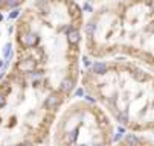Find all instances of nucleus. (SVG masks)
<instances>
[{
	"instance_id": "obj_8",
	"label": "nucleus",
	"mask_w": 154,
	"mask_h": 146,
	"mask_svg": "<svg viewBox=\"0 0 154 146\" xmlns=\"http://www.w3.org/2000/svg\"><path fill=\"white\" fill-rule=\"evenodd\" d=\"M11 54H12V46H11V43H8V44H5V47H3V56L11 58Z\"/></svg>"
},
{
	"instance_id": "obj_15",
	"label": "nucleus",
	"mask_w": 154,
	"mask_h": 146,
	"mask_svg": "<svg viewBox=\"0 0 154 146\" xmlns=\"http://www.w3.org/2000/svg\"><path fill=\"white\" fill-rule=\"evenodd\" d=\"M84 11H89V12H92V6H90L89 3H85V5H84Z\"/></svg>"
},
{
	"instance_id": "obj_19",
	"label": "nucleus",
	"mask_w": 154,
	"mask_h": 146,
	"mask_svg": "<svg viewBox=\"0 0 154 146\" xmlns=\"http://www.w3.org/2000/svg\"><path fill=\"white\" fill-rule=\"evenodd\" d=\"M85 101H89V102H95V99H93V97H90V96H85Z\"/></svg>"
},
{
	"instance_id": "obj_22",
	"label": "nucleus",
	"mask_w": 154,
	"mask_h": 146,
	"mask_svg": "<svg viewBox=\"0 0 154 146\" xmlns=\"http://www.w3.org/2000/svg\"><path fill=\"white\" fill-rule=\"evenodd\" d=\"M151 9L154 11V0H153V3H151Z\"/></svg>"
},
{
	"instance_id": "obj_1",
	"label": "nucleus",
	"mask_w": 154,
	"mask_h": 146,
	"mask_svg": "<svg viewBox=\"0 0 154 146\" xmlns=\"http://www.w3.org/2000/svg\"><path fill=\"white\" fill-rule=\"evenodd\" d=\"M38 43V35L37 34H26L24 35V44L26 46H29V47H32V46H35Z\"/></svg>"
},
{
	"instance_id": "obj_11",
	"label": "nucleus",
	"mask_w": 154,
	"mask_h": 146,
	"mask_svg": "<svg viewBox=\"0 0 154 146\" xmlns=\"http://www.w3.org/2000/svg\"><path fill=\"white\" fill-rule=\"evenodd\" d=\"M6 5H8L9 8H15V6L20 5V0H6Z\"/></svg>"
},
{
	"instance_id": "obj_13",
	"label": "nucleus",
	"mask_w": 154,
	"mask_h": 146,
	"mask_svg": "<svg viewBox=\"0 0 154 146\" xmlns=\"http://www.w3.org/2000/svg\"><path fill=\"white\" fill-rule=\"evenodd\" d=\"M119 120H120V122H127V120H128V116H127V113H125V114H120V116H119Z\"/></svg>"
},
{
	"instance_id": "obj_7",
	"label": "nucleus",
	"mask_w": 154,
	"mask_h": 146,
	"mask_svg": "<svg viewBox=\"0 0 154 146\" xmlns=\"http://www.w3.org/2000/svg\"><path fill=\"white\" fill-rule=\"evenodd\" d=\"M125 143H127V146H137V137L133 134H128L125 137Z\"/></svg>"
},
{
	"instance_id": "obj_14",
	"label": "nucleus",
	"mask_w": 154,
	"mask_h": 146,
	"mask_svg": "<svg viewBox=\"0 0 154 146\" xmlns=\"http://www.w3.org/2000/svg\"><path fill=\"white\" fill-rule=\"evenodd\" d=\"M75 138H76V134H75V132H70V134H69V140H70V142H73Z\"/></svg>"
},
{
	"instance_id": "obj_27",
	"label": "nucleus",
	"mask_w": 154,
	"mask_h": 146,
	"mask_svg": "<svg viewBox=\"0 0 154 146\" xmlns=\"http://www.w3.org/2000/svg\"><path fill=\"white\" fill-rule=\"evenodd\" d=\"M79 146H87V145H79Z\"/></svg>"
},
{
	"instance_id": "obj_5",
	"label": "nucleus",
	"mask_w": 154,
	"mask_h": 146,
	"mask_svg": "<svg viewBox=\"0 0 154 146\" xmlns=\"http://www.w3.org/2000/svg\"><path fill=\"white\" fill-rule=\"evenodd\" d=\"M58 104H60V101H58V97L55 95L49 96L48 99H46V107L48 108H55V107H58Z\"/></svg>"
},
{
	"instance_id": "obj_20",
	"label": "nucleus",
	"mask_w": 154,
	"mask_h": 146,
	"mask_svg": "<svg viewBox=\"0 0 154 146\" xmlns=\"http://www.w3.org/2000/svg\"><path fill=\"white\" fill-rule=\"evenodd\" d=\"M38 78H41V75H32V79H38Z\"/></svg>"
},
{
	"instance_id": "obj_28",
	"label": "nucleus",
	"mask_w": 154,
	"mask_h": 146,
	"mask_svg": "<svg viewBox=\"0 0 154 146\" xmlns=\"http://www.w3.org/2000/svg\"><path fill=\"white\" fill-rule=\"evenodd\" d=\"M0 2H2V0H0Z\"/></svg>"
},
{
	"instance_id": "obj_25",
	"label": "nucleus",
	"mask_w": 154,
	"mask_h": 146,
	"mask_svg": "<svg viewBox=\"0 0 154 146\" xmlns=\"http://www.w3.org/2000/svg\"><path fill=\"white\" fill-rule=\"evenodd\" d=\"M93 146H102V145H99V143H96V145H93Z\"/></svg>"
},
{
	"instance_id": "obj_18",
	"label": "nucleus",
	"mask_w": 154,
	"mask_h": 146,
	"mask_svg": "<svg viewBox=\"0 0 154 146\" xmlns=\"http://www.w3.org/2000/svg\"><path fill=\"white\" fill-rule=\"evenodd\" d=\"M83 95H84L83 88H78V90H76V96H83Z\"/></svg>"
},
{
	"instance_id": "obj_17",
	"label": "nucleus",
	"mask_w": 154,
	"mask_h": 146,
	"mask_svg": "<svg viewBox=\"0 0 154 146\" xmlns=\"http://www.w3.org/2000/svg\"><path fill=\"white\" fill-rule=\"evenodd\" d=\"M3 105H5V97H3L2 95H0V108H2Z\"/></svg>"
},
{
	"instance_id": "obj_21",
	"label": "nucleus",
	"mask_w": 154,
	"mask_h": 146,
	"mask_svg": "<svg viewBox=\"0 0 154 146\" xmlns=\"http://www.w3.org/2000/svg\"><path fill=\"white\" fill-rule=\"evenodd\" d=\"M119 138H120V132H119V134H116V136H115V140H116V142L119 140Z\"/></svg>"
},
{
	"instance_id": "obj_10",
	"label": "nucleus",
	"mask_w": 154,
	"mask_h": 146,
	"mask_svg": "<svg viewBox=\"0 0 154 146\" xmlns=\"http://www.w3.org/2000/svg\"><path fill=\"white\" fill-rule=\"evenodd\" d=\"M93 32H95V24H93V23H87L85 24V34L87 35H93Z\"/></svg>"
},
{
	"instance_id": "obj_24",
	"label": "nucleus",
	"mask_w": 154,
	"mask_h": 146,
	"mask_svg": "<svg viewBox=\"0 0 154 146\" xmlns=\"http://www.w3.org/2000/svg\"><path fill=\"white\" fill-rule=\"evenodd\" d=\"M2 64H3V61H2V59H0V67H2Z\"/></svg>"
},
{
	"instance_id": "obj_4",
	"label": "nucleus",
	"mask_w": 154,
	"mask_h": 146,
	"mask_svg": "<svg viewBox=\"0 0 154 146\" xmlns=\"http://www.w3.org/2000/svg\"><path fill=\"white\" fill-rule=\"evenodd\" d=\"M67 40H69V43H72V44H76L78 41H79V32L78 31H69L67 32Z\"/></svg>"
},
{
	"instance_id": "obj_3",
	"label": "nucleus",
	"mask_w": 154,
	"mask_h": 146,
	"mask_svg": "<svg viewBox=\"0 0 154 146\" xmlns=\"http://www.w3.org/2000/svg\"><path fill=\"white\" fill-rule=\"evenodd\" d=\"M107 72V65L104 61H98L93 64V73H96V75H104Z\"/></svg>"
},
{
	"instance_id": "obj_9",
	"label": "nucleus",
	"mask_w": 154,
	"mask_h": 146,
	"mask_svg": "<svg viewBox=\"0 0 154 146\" xmlns=\"http://www.w3.org/2000/svg\"><path fill=\"white\" fill-rule=\"evenodd\" d=\"M134 79L139 81V82H144V81H146V75L144 72H136L134 73Z\"/></svg>"
},
{
	"instance_id": "obj_16",
	"label": "nucleus",
	"mask_w": 154,
	"mask_h": 146,
	"mask_svg": "<svg viewBox=\"0 0 154 146\" xmlns=\"http://www.w3.org/2000/svg\"><path fill=\"white\" fill-rule=\"evenodd\" d=\"M90 64H92V61H90V59H89V58H84V65H87V67H89Z\"/></svg>"
},
{
	"instance_id": "obj_2",
	"label": "nucleus",
	"mask_w": 154,
	"mask_h": 146,
	"mask_svg": "<svg viewBox=\"0 0 154 146\" xmlns=\"http://www.w3.org/2000/svg\"><path fill=\"white\" fill-rule=\"evenodd\" d=\"M34 67H35V63L32 61V59H28V61H23V63L18 64V69L22 72H32Z\"/></svg>"
},
{
	"instance_id": "obj_6",
	"label": "nucleus",
	"mask_w": 154,
	"mask_h": 146,
	"mask_svg": "<svg viewBox=\"0 0 154 146\" xmlns=\"http://www.w3.org/2000/svg\"><path fill=\"white\" fill-rule=\"evenodd\" d=\"M72 88H73V81L72 79H64V81L61 82V90L64 93H69Z\"/></svg>"
},
{
	"instance_id": "obj_23",
	"label": "nucleus",
	"mask_w": 154,
	"mask_h": 146,
	"mask_svg": "<svg viewBox=\"0 0 154 146\" xmlns=\"http://www.w3.org/2000/svg\"><path fill=\"white\" fill-rule=\"evenodd\" d=\"M150 31H151V32H154V24H153L151 28H150Z\"/></svg>"
},
{
	"instance_id": "obj_26",
	"label": "nucleus",
	"mask_w": 154,
	"mask_h": 146,
	"mask_svg": "<svg viewBox=\"0 0 154 146\" xmlns=\"http://www.w3.org/2000/svg\"><path fill=\"white\" fill-rule=\"evenodd\" d=\"M15 146H24V145H15Z\"/></svg>"
},
{
	"instance_id": "obj_12",
	"label": "nucleus",
	"mask_w": 154,
	"mask_h": 146,
	"mask_svg": "<svg viewBox=\"0 0 154 146\" xmlns=\"http://www.w3.org/2000/svg\"><path fill=\"white\" fill-rule=\"evenodd\" d=\"M18 14H20V11H18V9H14V11H12L11 14H9V18H17Z\"/></svg>"
}]
</instances>
